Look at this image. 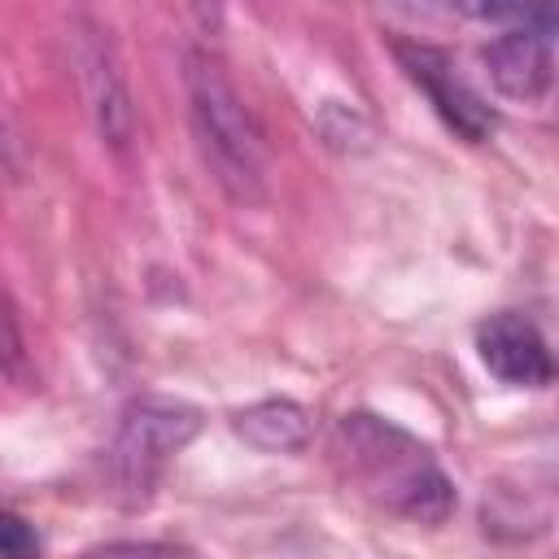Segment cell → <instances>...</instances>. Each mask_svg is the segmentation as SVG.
I'll return each mask as SVG.
<instances>
[{"instance_id": "cell-8", "label": "cell", "mask_w": 559, "mask_h": 559, "mask_svg": "<svg viewBox=\"0 0 559 559\" xmlns=\"http://www.w3.org/2000/svg\"><path fill=\"white\" fill-rule=\"evenodd\" d=\"M79 61H83V74H87V83H92V114H96L100 135L114 140V144H122L127 131H131V109H127L122 74H118V66H114V57H109V44L87 39L83 52H79Z\"/></svg>"}, {"instance_id": "cell-2", "label": "cell", "mask_w": 559, "mask_h": 559, "mask_svg": "<svg viewBox=\"0 0 559 559\" xmlns=\"http://www.w3.org/2000/svg\"><path fill=\"white\" fill-rule=\"evenodd\" d=\"M183 92H188L192 135L214 183L240 205L266 201V135L249 114L240 87L223 70V61L201 48L188 52Z\"/></svg>"}, {"instance_id": "cell-9", "label": "cell", "mask_w": 559, "mask_h": 559, "mask_svg": "<svg viewBox=\"0 0 559 559\" xmlns=\"http://www.w3.org/2000/svg\"><path fill=\"white\" fill-rule=\"evenodd\" d=\"M0 559H39V537H35V528L17 511H4V524H0Z\"/></svg>"}, {"instance_id": "cell-6", "label": "cell", "mask_w": 559, "mask_h": 559, "mask_svg": "<svg viewBox=\"0 0 559 559\" xmlns=\"http://www.w3.org/2000/svg\"><path fill=\"white\" fill-rule=\"evenodd\" d=\"M485 74L498 96L515 105H537L555 83V44L542 26H502L480 48Z\"/></svg>"}, {"instance_id": "cell-7", "label": "cell", "mask_w": 559, "mask_h": 559, "mask_svg": "<svg viewBox=\"0 0 559 559\" xmlns=\"http://www.w3.org/2000/svg\"><path fill=\"white\" fill-rule=\"evenodd\" d=\"M231 432L262 454H293L310 441V415L288 397H262L231 415Z\"/></svg>"}, {"instance_id": "cell-3", "label": "cell", "mask_w": 559, "mask_h": 559, "mask_svg": "<svg viewBox=\"0 0 559 559\" xmlns=\"http://www.w3.org/2000/svg\"><path fill=\"white\" fill-rule=\"evenodd\" d=\"M197 428H201V411L188 402H170V397L131 402L114 437V450H109V472H114V489L122 493V502L131 507L144 502L162 467L197 437Z\"/></svg>"}, {"instance_id": "cell-5", "label": "cell", "mask_w": 559, "mask_h": 559, "mask_svg": "<svg viewBox=\"0 0 559 559\" xmlns=\"http://www.w3.org/2000/svg\"><path fill=\"white\" fill-rule=\"evenodd\" d=\"M476 354L485 371L511 389H546L559 380V358L550 354L546 336L515 310H498L476 328Z\"/></svg>"}, {"instance_id": "cell-1", "label": "cell", "mask_w": 559, "mask_h": 559, "mask_svg": "<svg viewBox=\"0 0 559 559\" xmlns=\"http://www.w3.org/2000/svg\"><path fill=\"white\" fill-rule=\"evenodd\" d=\"M332 454L358 498L371 507L406 520V524H445L454 511V480L437 463V454L406 432L402 424L371 415V411H349L336 424Z\"/></svg>"}, {"instance_id": "cell-4", "label": "cell", "mask_w": 559, "mask_h": 559, "mask_svg": "<svg viewBox=\"0 0 559 559\" xmlns=\"http://www.w3.org/2000/svg\"><path fill=\"white\" fill-rule=\"evenodd\" d=\"M393 52H397L406 79L432 100V109L441 114V122H445L459 140L480 144V140L493 135V127H498L493 109L472 92V83L450 66L445 52H437V48H428V44H393Z\"/></svg>"}]
</instances>
